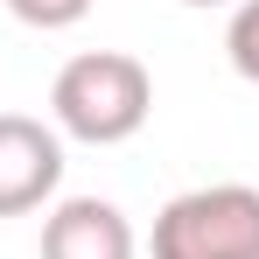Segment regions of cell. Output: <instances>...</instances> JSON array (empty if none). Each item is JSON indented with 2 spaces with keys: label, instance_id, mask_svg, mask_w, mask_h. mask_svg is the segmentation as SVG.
<instances>
[{
  "label": "cell",
  "instance_id": "6da1fadb",
  "mask_svg": "<svg viewBox=\"0 0 259 259\" xmlns=\"http://www.w3.org/2000/svg\"><path fill=\"white\" fill-rule=\"evenodd\" d=\"M147 112H154V77H147V63L126 56V49H84V56H70L63 70H56V84H49V119L56 133H70V140H84V147H119L133 133L147 126Z\"/></svg>",
  "mask_w": 259,
  "mask_h": 259
},
{
  "label": "cell",
  "instance_id": "7a4b0ae2",
  "mask_svg": "<svg viewBox=\"0 0 259 259\" xmlns=\"http://www.w3.org/2000/svg\"><path fill=\"white\" fill-rule=\"evenodd\" d=\"M154 259H259V189L252 182H203L161 203Z\"/></svg>",
  "mask_w": 259,
  "mask_h": 259
},
{
  "label": "cell",
  "instance_id": "3957f363",
  "mask_svg": "<svg viewBox=\"0 0 259 259\" xmlns=\"http://www.w3.org/2000/svg\"><path fill=\"white\" fill-rule=\"evenodd\" d=\"M56 182H63V133L28 112H0V217L42 210Z\"/></svg>",
  "mask_w": 259,
  "mask_h": 259
},
{
  "label": "cell",
  "instance_id": "277c9868",
  "mask_svg": "<svg viewBox=\"0 0 259 259\" xmlns=\"http://www.w3.org/2000/svg\"><path fill=\"white\" fill-rule=\"evenodd\" d=\"M140 238L119 203L105 196H63L42 217V259H133Z\"/></svg>",
  "mask_w": 259,
  "mask_h": 259
},
{
  "label": "cell",
  "instance_id": "5b68a950",
  "mask_svg": "<svg viewBox=\"0 0 259 259\" xmlns=\"http://www.w3.org/2000/svg\"><path fill=\"white\" fill-rule=\"evenodd\" d=\"M224 56H231V70H238L245 84H259V0H238V7H231Z\"/></svg>",
  "mask_w": 259,
  "mask_h": 259
},
{
  "label": "cell",
  "instance_id": "8992f818",
  "mask_svg": "<svg viewBox=\"0 0 259 259\" xmlns=\"http://www.w3.org/2000/svg\"><path fill=\"white\" fill-rule=\"evenodd\" d=\"M7 14L21 21V28H42V35H56V28H77L91 14V0H7Z\"/></svg>",
  "mask_w": 259,
  "mask_h": 259
},
{
  "label": "cell",
  "instance_id": "52a82bcc",
  "mask_svg": "<svg viewBox=\"0 0 259 259\" xmlns=\"http://www.w3.org/2000/svg\"><path fill=\"white\" fill-rule=\"evenodd\" d=\"M182 7H238V0H182Z\"/></svg>",
  "mask_w": 259,
  "mask_h": 259
}]
</instances>
